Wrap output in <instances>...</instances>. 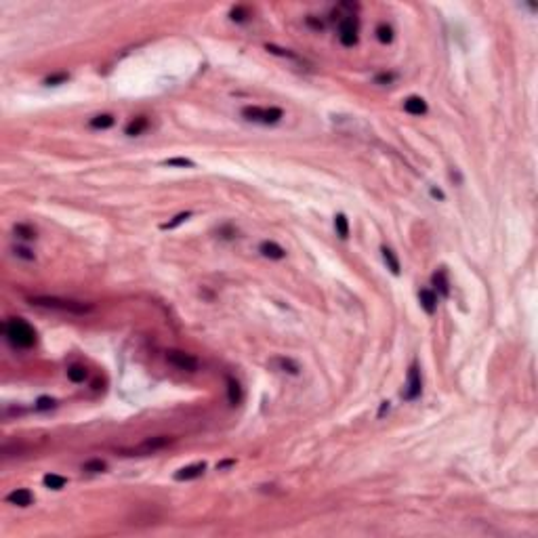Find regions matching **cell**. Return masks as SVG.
<instances>
[{
	"mask_svg": "<svg viewBox=\"0 0 538 538\" xmlns=\"http://www.w3.org/2000/svg\"><path fill=\"white\" fill-rule=\"evenodd\" d=\"M5 336H7V341L13 345V347H19V349H30L34 347L36 343V330L27 324L25 320L21 318H11L5 322Z\"/></svg>",
	"mask_w": 538,
	"mask_h": 538,
	"instance_id": "cell-1",
	"label": "cell"
},
{
	"mask_svg": "<svg viewBox=\"0 0 538 538\" xmlns=\"http://www.w3.org/2000/svg\"><path fill=\"white\" fill-rule=\"evenodd\" d=\"M30 303L36 307L63 311V314H76V316H84V314H89V311H93L91 303H82V301H74V299H59V296H32Z\"/></svg>",
	"mask_w": 538,
	"mask_h": 538,
	"instance_id": "cell-2",
	"label": "cell"
},
{
	"mask_svg": "<svg viewBox=\"0 0 538 538\" xmlns=\"http://www.w3.org/2000/svg\"><path fill=\"white\" fill-rule=\"evenodd\" d=\"M242 116L250 122H261V124H276L280 118L284 116L280 107H257V105H248L242 109Z\"/></svg>",
	"mask_w": 538,
	"mask_h": 538,
	"instance_id": "cell-3",
	"label": "cell"
},
{
	"mask_svg": "<svg viewBox=\"0 0 538 538\" xmlns=\"http://www.w3.org/2000/svg\"><path fill=\"white\" fill-rule=\"evenodd\" d=\"M358 32H360V21L358 17L347 15L338 23V40L343 47H356L358 45Z\"/></svg>",
	"mask_w": 538,
	"mask_h": 538,
	"instance_id": "cell-4",
	"label": "cell"
},
{
	"mask_svg": "<svg viewBox=\"0 0 538 538\" xmlns=\"http://www.w3.org/2000/svg\"><path fill=\"white\" fill-rule=\"evenodd\" d=\"M166 362L171 366H175L177 370H183V372H196L198 370V360L191 356V353H185L181 349H168Z\"/></svg>",
	"mask_w": 538,
	"mask_h": 538,
	"instance_id": "cell-5",
	"label": "cell"
},
{
	"mask_svg": "<svg viewBox=\"0 0 538 538\" xmlns=\"http://www.w3.org/2000/svg\"><path fill=\"white\" fill-rule=\"evenodd\" d=\"M422 391V380H420V370L418 366L412 364L408 370V380H406V387H404V398L406 400H416Z\"/></svg>",
	"mask_w": 538,
	"mask_h": 538,
	"instance_id": "cell-6",
	"label": "cell"
},
{
	"mask_svg": "<svg viewBox=\"0 0 538 538\" xmlns=\"http://www.w3.org/2000/svg\"><path fill=\"white\" fill-rule=\"evenodd\" d=\"M168 444H173V437H166V435L149 437V440H145L139 448H135V450H131V452H133V454H135V452H137V454H151V452H156V450L166 448Z\"/></svg>",
	"mask_w": 538,
	"mask_h": 538,
	"instance_id": "cell-7",
	"label": "cell"
},
{
	"mask_svg": "<svg viewBox=\"0 0 538 538\" xmlns=\"http://www.w3.org/2000/svg\"><path fill=\"white\" fill-rule=\"evenodd\" d=\"M204 471H206V465L204 463H196V465H189V467H183V469H179L175 473V479L177 481H189V479L200 477Z\"/></svg>",
	"mask_w": 538,
	"mask_h": 538,
	"instance_id": "cell-8",
	"label": "cell"
},
{
	"mask_svg": "<svg viewBox=\"0 0 538 538\" xmlns=\"http://www.w3.org/2000/svg\"><path fill=\"white\" fill-rule=\"evenodd\" d=\"M7 501L11 505H15V507H30L34 503V494L30 490H25V488H19V490H13Z\"/></svg>",
	"mask_w": 538,
	"mask_h": 538,
	"instance_id": "cell-9",
	"label": "cell"
},
{
	"mask_svg": "<svg viewBox=\"0 0 538 538\" xmlns=\"http://www.w3.org/2000/svg\"><path fill=\"white\" fill-rule=\"evenodd\" d=\"M404 109L408 111V114H412V116H422V114H427V103H425V99L422 97H408L406 101H404Z\"/></svg>",
	"mask_w": 538,
	"mask_h": 538,
	"instance_id": "cell-10",
	"label": "cell"
},
{
	"mask_svg": "<svg viewBox=\"0 0 538 538\" xmlns=\"http://www.w3.org/2000/svg\"><path fill=\"white\" fill-rule=\"evenodd\" d=\"M418 299H420V307L427 311L429 316L435 314V309H437V294L431 290V288H422L418 292Z\"/></svg>",
	"mask_w": 538,
	"mask_h": 538,
	"instance_id": "cell-11",
	"label": "cell"
},
{
	"mask_svg": "<svg viewBox=\"0 0 538 538\" xmlns=\"http://www.w3.org/2000/svg\"><path fill=\"white\" fill-rule=\"evenodd\" d=\"M269 366H274L276 370H280V372H286V374H299V364H296L294 360H290V358H274L272 362H269Z\"/></svg>",
	"mask_w": 538,
	"mask_h": 538,
	"instance_id": "cell-12",
	"label": "cell"
},
{
	"mask_svg": "<svg viewBox=\"0 0 538 538\" xmlns=\"http://www.w3.org/2000/svg\"><path fill=\"white\" fill-rule=\"evenodd\" d=\"M259 250H261L263 257L274 259V261H280V259H284V257H286V250L282 248L280 244H276V242H261Z\"/></svg>",
	"mask_w": 538,
	"mask_h": 538,
	"instance_id": "cell-13",
	"label": "cell"
},
{
	"mask_svg": "<svg viewBox=\"0 0 538 538\" xmlns=\"http://www.w3.org/2000/svg\"><path fill=\"white\" fill-rule=\"evenodd\" d=\"M227 400L234 406L240 404V400H242V387H240V383L234 376H227Z\"/></svg>",
	"mask_w": 538,
	"mask_h": 538,
	"instance_id": "cell-14",
	"label": "cell"
},
{
	"mask_svg": "<svg viewBox=\"0 0 538 538\" xmlns=\"http://www.w3.org/2000/svg\"><path fill=\"white\" fill-rule=\"evenodd\" d=\"M431 282H433V286L437 288V292H440L442 296H448V292H450V284H448V278H446V272H444V269L435 272L433 278H431Z\"/></svg>",
	"mask_w": 538,
	"mask_h": 538,
	"instance_id": "cell-15",
	"label": "cell"
},
{
	"mask_svg": "<svg viewBox=\"0 0 538 538\" xmlns=\"http://www.w3.org/2000/svg\"><path fill=\"white\" fill-rule=\"evenodd\" d=\"M87 376H89L87 368L80 366V364H72V366L67 368V378L72 380V383H84V380H87Z\"/></svg>",
	"mask_w": 538,
	"mask_h": 538,
	"instance_id": "cell-16",
	"label": "cell"
},
{
	"mask_svg": "<svg viewBox=\"0 0 538 538\" xmlns=\"http://www.w3.org/2000/svg\"><path fill=\"white\" fill-rule=\"evenodd\" d=\"M145 129H147V118L145 116H139L133 122L126 124V135H129V137H137V135L143 133Z\"/></svg>",
	"mask_w": 538,
	"mask_h": 538,
	"instance_id": "cell-17",
	"label": "cell"
},
{
	"mask_svg": "<svg viewBox=\"0 0 538 538\" xmlns=\"http://www.w3.org/2000/svg\"><path fill=\"white\" fill-rule=\"evenodd\" d=\"M380 252H383V259H385L387 267L391 269V274L393 276H400V261H398V257H395V252L391 248H387V246L380 248Z\"/></svg>",
	"mask_w": 538,
	"mask_h": 538,
	"instance_id": "cell-18",
	"label": "cell"
},
{
	"mask_svg": "<svg viewBox=\"0 0 538 538\" xmlns=\"http://www.w3.org/2000/svg\"><path fill=\"white\" fill-rule=\"evenodd\" d=\"M334 229H336L338 238H343V240L349 238V221H347V217L343 215V212H338V215L334 217Z\"/></svg>",
	"mask_w": 538,
	"mask_h": 538,
	"instance_id": "cell-19",
	"label": "cell"
},
{
	"mask_svg": "<svg viewBox=\"0 0 538 538\" xmlns=\"http://www.w3.org/2000/svg\"><path fill=\"white\" fill-rule=\"evenodd\" d=\"M376 38L383 42V45H391V42H393V27L387 25V23H380L376 27Z\"/></svg>",
	"mask_w": 538,
	"mask_h": 538,
	"instance_id": "cell-20",
	"label": "cell"
},
{
	"mask_svg": "<svg viewBox=\"0 0 538 538\" xmlns=\"http://www.w3.org/2000/svg\"><path fill=\"white\" fill-rule=\"evenodd\" d=\"M42 481H45V486L51 488V490H61V488L65 486V477L55 475V473H47Z\"/></svg>",
	"mask_w": 538,
	"mask_h": 538,
	"instance_id": "cell-21",
	"label": "cell"
},
{
	"mask_svg": "<svg viewBox=\"0 0 538 538\" xmlns=\"http://www.w3.org/2000/svg\"><path fill=\"white\" fill-rule=\"evenodd\" d=\"M105 469H107V465L101 458H93V460H87L82 465V471H89V473H101Z\"/></svg>",
	"mask_w": 538,
	"mask_h": 538,
	"instance_id": "cell-22",
	"label": "cell"
},
{
	"mask_svg": "<svg viewBox=\"0 0 538 538\" xmlns=\"http://www.w3.org/2000/svg\"><path fill=\"white\" fill-rule=\"evenodd\" d=\"M91 126H93V129H109V126H114V116H109V114L95 116L91 120Z\"/></svg>",
	"mask_w": 538,
	"mask_h": 538,
	"instance_id": "cell-23",
	"label": "cell"
},
{
	"mask_svg": "<svg viewBox=\"0 0 538 538\" xmlns=\"http://www.w3.org/2000/svg\"><path fill=\"white\" fill-rule=\"evenodd\" d=\"M13 232H15V236L21 238V240H34L36 238V232L30 227V225H23V223L15 225V229H13Z\"/></svg>",
	"mask_w": 538,
	"mask_h": 538,
	"instance_id": "cell-24",
	"label": "cell"
},
{
	"mask_svg": "<svg viewBox=\"0 0 538 538\" xmlns=\"http://www.w3.org/2000/svg\"><path fill=\"white\" fill-rule=\"evenodd\" d=\"M191 217V212H181V215H177L173 221H168V223H164L162 225V229H173V227H177L179 223H183V221H187Z\"/></svg>",
	"mask_w": 538,
	"mask_h": 538,
	"instance_id": "cell-25",
	"label": "cell"
},
{
	"mask_svg": "<svg viewBox=\"0 0 538 538\" xmlns=\"http://www.w3.org/2000/svg\"><path fill=\"white\" fill-rule=\"evenodd\" d=\"M51 408H55V400H53V398H47V395L38 398V402H36V410H51Z\"/></svg>",
	"mask_w": 538,
	"mask_h": 538,
	"instance_id": "cell-26",
	"label": "cell"
},
{
	"mask_svg": "<svg viewBox=\"0 0 538 538\" xmlns=\"http://www.w3.org/2000/svg\"><path fill=\"white\" fill-rule=\"evenodd\" d=\"M229 15H232L234 21H244V19L248 17V11H246L244 7H236V9H232Z\"/></svg>",
	"mask_w": 538,
	"mask_h": 538,
	"instance_id": "cell-27",
	"label": "cell"
},
{
	"mask_svg": "<svg viewBox=\"0 0 538 538\" xmlns=\"http://www.w3.org/2000/svg\"><path fill=\"white\" fill-rule=\"evenodd\" d=\"M65 80H67V74H53V76H49L45 80V84H49V87H57V84H61Z\"/></svg>",
	"mask_w": 538,
	"mask_h": 538,
	"instance_id": "cell-28",
	"label": "cell"
},
{
	"mask_svg": "<svg viewBox=\"0 0 538 538\" xmlns=\"http://www.w3.org/2000/svg\"><path fill=\"white\" fill-rule=\"evenodd\" d=\"M13 252L17 254V257H21V259H25V261H34L36 257H34V252L32 250H27V248H21V246H17V248H13Z\"/></svg>",
	"mask_w": 538,
	"mask_h": 538,
	"instance_id": "cell-29",
	"label": "cell"
},
{
	"mask_svg": "<svg viewBox=\"0 0 538 538\" xmlns=\"http://www.w3.org/2000/svg\"><path fill=\"white\" fill-rule=\"evenodd\" d=\"M164 164L166 166H194V162L187 160V158H171V160H166Z\"/></svg>",
	"mask_w": 538,
	"mask_h": 538,
	"instance_id": "cell-30",
	"label": "cell"
},
{
	"mask_svg": "<svg viewBox=\"0 0 538 538\" xmlns=\"http://www.w3.org/2000/svg\"><path fill=\"white\" fill-rule=\"evenodd\" d=\"M393 80H395V74H378V76L374 78L376 84H389V82H393Z\"/></svg>",
	"mask_w": 538,
	"mask_h": 538,
	"instance_id": "cell-31",
	"label": "cell"
},
{
	"mask_svg": "<svg viewBox=\"0 0 538 538\" xmlns=\"http://www.w3.org/2000/svg\"><path fill=\"white\" fill-rule=\"evenodd\" d=\"M389 410V402H383V406H380V412H378V416H383L385 412Z\"/></svg>",
	"mask_w": 538,
	"mask_h": 538,
	"instance_id": "cell-32",
	"label": "cell"
},
{
	"mask_svg": "<svg viewBox=\"0 0 538 538\" xmlns=\"http://www.w3.org/2000/svg\"><path fill=\"white\" fill-rule=\"evenodd\" d=\"M431 196H435V198H440V200H444V194H442L440 189H435V187L431 189Z\"/></svg>",
	"mask_w": 538,
	"mask_h": 538,
	"instance_id": "cell-33",
	"label": "cell"
}]
</instances>
